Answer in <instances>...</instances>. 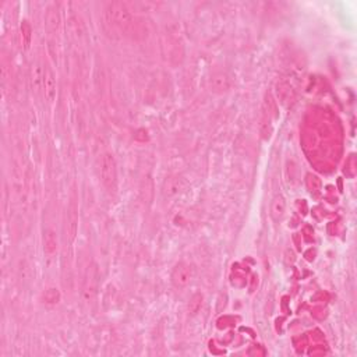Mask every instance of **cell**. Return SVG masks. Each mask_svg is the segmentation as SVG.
Wrapping results in <instances>:
<instances>
[{
  "mask_svg": "<svg viewBox=\"0 0 357 357\" xmlns=\"http://www.w3.org/2000/svg\"><path fill=\"white\" fill-rule=\"evenodd\" d=\"M78 229V210H77L76 202H71L67 212V237L71 243L74 242Z\"/></svg>",
  "mask_w": 357,
  "mask_h": 357,
  "instance_id": "cell-9",
  "label": "cell"
},
{
  "mask_svg": "<svg viewBox=\"0 0 357 357\" xmlns=\"http://www.w3.org/2000/svg\"><path fill=\"white\" fill-rule=\"evenodd\" d=\"M98 173L99 178L109 193H114L117 190V165L113 154L103 152L98 159Z\"/></svg>",
  "mask_w": 357,
  "mask_h": 357,
  "instance_id": "cell-2",
  "label": "cell"
},
{
  "mask_svg": "<svg viewBox=\"0 0 357 357\" xmlns=\"http://www.w3.org/2000/svg\"><path fill=\"white\" fill-rule=\"evenodd\" d=\"M42 92H44L45 101L52 103L56 98V76L52 67L46 66L44 73V82H42Z\"/></svg>",
  "mask_w": 357,
  "mask_h": 357,
  "instance_id": "cell-4",
  "label": "cell"
},
{
  "mask_svg": "<svg viewBox=\"0 0 357 357\" xmlns=\"http://www.w3.org/2000/svg\"><path fill=\"white\" fill-rule=\"evenodd\" d=\"M170 279H172V283H173L174 287L184 289V287L189 286L190 282L193 279V271H191L189 264L178 262V264H176L173 271H172Z\"/></svg>",
  "mask_w": 357,
  "mask_h": 357,
  "instance_id": "cell-3",
  "label": "cell"
},
{
  "mask_svg": "<svg viewBox=\"0 0 357 357\" xmlns=\"http://www.w3.org/2000/svg\"><path fill=\"white\" fill-rule=\"evenodd\" d=\"M46 24L50 33H57L60 27V14L56 7H50L46 14Z\"/></svg>",
  "mask_w": 357,
  "mask_h": 357,
  "instance_id": "cell-12",
  "label": "cell"
},
{
  "mask_svg": "<svg viewBox=\"0 0 357 357\" xmlns=\"http://www.w3.org/2000/svg\"><path fill=\"white\" fill-rule=\"evenodd\" d=\"M97 293V271L91 268L88 270L87 278L84 281V286H82V298L85 302H91L94 296Z\"/></svg>",
  "mask_w": 357,
  "mask_h": 357,
  "instance_id": "cell-8",
  "label": "cell"
},
{
  "mask_svg": "<svg viewBox=\"0 0 357 357\" xmlns=\"http://www.w3.org/2000/svg\"><path fill=\"white\" fill-rule=\"evenodd\" d=\"M183 189V180L178 177V176H172V177L166 178L165 183H163V195L166 198H174V197H177L182 193Z\"/></svg>",
  "mask_w": 357,
  "mask_h": 357,
  "instance_id": "cell-7",
  "label": "cell"
},
{
  "mask_svg": "<svg viewBox=\"0 0 357 357\" xmlns=\"http://www.w3.org/2000/svg\"><path fill=\"white\" fill-rule=\"evenodd\" d=\"M202 302H204V296L201 293H195L190 298L189 304H187V311H189L190 315H197L200 313L201 307H202Z\"/></svg>",
  "mask_w": 357,
  "mask_h": 357,
  "instance_id": "cell-13",
  "label": "cell"
},
{
  "mask_svg": "<svg viewBox=\"0 0 357 357\" xmlns=\"http://www.w3.org/2000/svg\"><path fill=\"white\" fill-rule=\"evenodd\" d=\"M276 88H278V97L281 98L282 102H286V101H289L290 94H292V88H290V85H289L286 81H281V82H278Z\"/></svg>",
  "mask_w": 357,
  "mask_h": 357,
  "instance_id": "cell-15",
  "label": "cell"
},
{
  "mask_svg": "<svg viewBox=\"0 0 357 357\" xmlns=\"http://www.w3.org/2000/svg\"><path fill=\"white\" fill-rule=\"evenodd\" d=\"M21 34H22V41H24V46L25 49L29 48L31 45V34H33V29H31V25L28 21H22L21 24Z\"/></svg>",
  "mask_w": 357,
  "mask_h": 357,
  "instance_id": "cell-16",
  "label": "cell"
},
{
  "mask_svg": "<svg viewBox=\"0 0 357 357\" xmlns=\"http://www.w3.org/2000/svg\"><path fill=\"white\" fill-rule=\"evenodd\" d=\"M346 165H350V168H346V172L347 170H352L350 172V176H354V172H356V162H354V155H352V157L349 158V161L346 162Z\"/></svg>",
  "mask_w": 357,
  "mask_h": 357,
  "instance_id": "cell-18",
  "label": "cell"
},
{
  "mask_svg": "<svg viewBox=\"0 0 357 357\" xmlns=\"http://www.w3.org/2000/svg\"><path fill=\"white\" fill-rule=\"evenodd\" d=\"M210 87H211V91L215 94H225L230 90V78L226 73L217 71L212 74L210 80Z\"/></svg>",
  "mask_w": 357,
  "mask_h": 357,
  "instance_id": "cell-5",
  "label": "cell"
},
{
  "mask_svg": "<svg viewBox=\"0 0 357 357\" xmlns=\"http://www.w3.org/2000/svg\"><path fill=\"white\" fill-rule=\"evenodd\" d=\"M285 212H286V200L282 194L275 195L272 201H271V208H270V215L272 218V221L279 222L285 217Z\"/></svg>",
  "mask_w": 357,
  "mask_h": 357,
  "instance_id": "cell-6",
  "label": "cell"
},
{
  "mask_svg": "<svg viewBox=\"0 0 357 357\" xmlns=\"http://www.w3.org/2000/svg\"><path fill=\"white\" fill-rule=\"evenodd\" d=\"M44 73L45 67L37 62L33 65V70H31V84H33V91L38 92L39 90H42V82H44Z\"/></svg>",
  "mask_w": 357,
  "mask_h": 357,
  "instance_id": "cell-11",
  "label": "cell"
},
{
  "mask_svg": "<svg viewBox=\"0 0 357 357\" xmlns=\"http://www.w3.org/2000/svg\"><path fill=\"white\" fill-rule=\"evenodd\" d=\"M42 300L46 304H57L60 302V292L56 287H49L42 294Z\"/></svg>",
  "mask_w": 357,
  "mask_h": 357,
  "instance_id": "cell-14",
  "label": "cell"
},
{
  "mask_svg": "<svg viewBox=\"0 0 357 357\" xmlns=\"http://www.w3.org/2000/svg\"><path fill=\"white\" fill-rule=\"evenodd\" d=\"M134 138L137 141H141V142H144V141L148 140V135H146V131L145 130H138V131H137V134L134 135Z\"/></svg>",
  "mask_w": 357,
  "mask_h": 357,
  "instance_id": "cell-19",
  "label": "cell"
},
{
  "mask_svg": "<svg viewBox=\"0 0 357 357\" xmlns=\"http://www.w3.org/2000/svg\"><path fill=\"white\" fill-rule=\"evenodd\" d=\"M103 22L109 33L120 34L125 37H130L133 33H137L138 22L134 14L122 2H112L103 10Z\"/></svg>",
  "mask_w": 357,
  "mask_h": 357,
  "instance_id": "cell-1",
  "label": "cell"
},
{
  "mask_svg": "<svg viewBox=\"0 0 357 357\" xmlns=\"http://www.w3.org/2000/svg\"><path fill=\"white\" fill-rule=\"evenodd\" d=\"M306 184H307V187H309V190L311 193H313V191L314 193H317V191L321 190V180H319L318 176H315V174H307Z\"/></svg>",
  "mask_w": 357,
  "mask_h": 357,
  "instance_id": "cell-17",
  "label": "cell"
},
{
  "mask_svg": "<svg viewBox=\"0 0 357 357\" xmlns=\"http://www.w3.org/2000/svg\"><path fill=\"white\" fill-rule=\"evenodd\" d=\"M57 246H59V242H57V234L54 230L52 229H48L45 230L44 233V251L48 255L54 254L57 251Z\"/></svg>",
  "mask_w": 357,
  "mask_h": 357,
  "instance_id": "cell-10",
  "label": "cell"
}]
</instances>
